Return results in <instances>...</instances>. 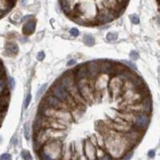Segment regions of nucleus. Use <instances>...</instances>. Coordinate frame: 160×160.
I'll list each match as a JSON object with an SVG mask.
<instances>
[{"label":"nucleus","instance_id":"obj_9","mask_svg":"<svg viewBox=\"0 0 160 160\" xmlns=\"http://www.w3.org/2000/svg\"><path fill=\"white\" fill-rule=\"evenodd\" d=\"M86 66H87L88 71H89V79L95 81L96 78L99 76L101 73V64L100 60H92L86 62Z\"/></svg>","mask_w":160,"mask_h":160},{"label":"nucleus","instance_id":"obj_15","mask_svg":"<svg viewBox=\"0 0 160 160\" xmlns=\"http://www.w3.org/2000/svg\"><path fill=\"white\" fill-rule=\"evenodd\" d=\"M16 0H0V10H1V17L6 15L13 8Z\"/></svg>","mask_w":160,"mask_h":160},{"label":"nucleus","instance_id":"obj_2","mask_svg":"<svg viewBox=\"0 0 160 160\" xmlns=\"http://www.w3.org/2000/svg\"><path fill=\"white\" fill-rule=\"evenodd\" d=\"M124 83L125 81L119 75L111 76L109 85H108V89L110 91L111 95H112L113 100L119 99L122 96V94L124 93Z\"/></svg>","mask_w":160,"mask_h":160},{"label":"nucleus","instance_id":"obj_18","mask_svg":"<svg viewBox=\"0 0 160 160\" xmlns=\"http://www.w3.org/2000/svg\"><path fill=\"white\" fill-rule=\"evenodd\" d=\"M118 39V33H113V32H110L107 34L106 36V40L109 42H114L117 41Z\"/></svg>","mask_w":160,"mask_h":160},{"label":"nucleus","instance_id":"obj_14","mask_svg":"<svg viewBox=\"0 0 160 160\" xmlns=\"http://www.w3.org/2000/svg\"><path fill=\"white\" fill-rule=\"evenodd\" d=\"M74 70H75L76 80L82 79V78H89V71H88L87 66H86V63L79 64Z\"/></svg>","mask_w":160,"mask_h":160},{"label":"nucleus","instance_id":"obj_13","mask_svg":"<svg viewBox=\"0 0 160 160\" xmlns=\"http://www.w3.org/2000/svg\"><path fill=\"white\" fill-rule=\"evenodd\" d=\"M36 25H37V21L35 19L25 22V24H24V26L22 28L23 34L25 36H31L32 34H34L36 30Z\"/></svg>","mask_w":160,"mask_h":160},{"label":"nucleus","instance_id":"obj_8","mask_svg":"<svg viewBox=\"0 0 160 160\" xmlns=\"http://www.w3.org/2000/svg\"><path fill=\"white\" fill-rule=\"evenodd\" d=\"M150 122V118L148 114L145 113H138L135 116V120L133 122V127L138 128L140 131H145L146 128L148 127Z\"/></svg>","mask_w":160,"mask_h":160},{"label":"nucleus","instance_id":"obj_37","mask_svg":"<svg viewBox=\"0 0 160 160\" xmlns=\"http://www.w3.org/2000/svg\"><path fill=\"white\" fill-rule=\"evenodd\" d=\"M19 41L22 42V44H24V42H28V39H27V38H20V39H19Z\"/></svg>","mask_w":160,"mask_h":160},{"label":"nucleus","instance_id":"obj_38","mask_svg":"<svg viewBox=\"0 0 160 160\" xmlns=\"http://www.w3.org/2000/svg\"><path fill=\"white\" fill-rule=\"evenodd\" d=\"M156 23H157V25L160 27V17H157L156 18Z\"/></svg>","mask_w":160,"mask_h":160},{"label":"nucleus","instance_id":"obj_29","mask_svg":"<svg viewBox=\"0 0 160 160\" xmlns=\"http://www.w3.org/2000/svg\"><path fill=\"white\" fill-rule=\"evenodd\" d=\"M90 140H91V142L93 143L95 146L98 147V141H97V137H96V134H92L91 137H90Z\"/></svg>","mask_w":160,"mask_h":160},{"label":"nucleus","instance_id":"obj_7","mask_svg":"<svg viewBox=\"0 0 160 160\" xmlns=\"http://www.w3.org/2000/svg\"><path fill=\"white\" fill-rule=\"evenodd\" d=\"M110 76L107 73H100L99 76H98L95 80V94L102 92L104 90H106L108 88L109 81H110Z\"/></svg>","mask_w":160,"mask_h":160},{"label":"nucleus","instance_id":"obj_20","mask_svg":"<svg viewBox=\"0 0 160 160\" xmlns=\"http://www.w3.org/2000/svg\"><path fill=\"white\" fill-rule=\"evenodd\" d=\"M122 62H124L128 68H131V69H132V70H137L138 69V67H137V65H135L133 62H132V60H122Z\"/></svg>","mask_w":160,"mask_h":160},{"label":"nucleus","instance_id":"obj_36","mask_svg":"<svg viewBox=\"0 0 160 160\" xmlns=\"http://www.w3.org/2000/svg\"><path fill=\"white\" fill-rule=\"evenodd\" d=\"M17 141H18V139H17V137L15 135V137H14L13 138H12V143H13V144L16 146V145H17Z\"/></svg>","mask_w":160,"mask_h":160},{"label":"nucleus","instance_id":"obj_22","mask_svg":"<svg viewBox=\"0 0 160 160\" xmlns=\"http://www.w3.org/2000/svg\"><path fill=\"white\" fill-rule=\"evenodd\" d=\"M130 20L132 24H134V25H138V24H139L140 20H139V17L138 15L135 14H132V15H130Z\"/></svg>","mask_w":160,"mask_h":160},{"label":"nucleus","instance_id":"obj_3","mask_svg":"<svg viewBox=\"0 0 160 160\" xmlns=\"http://www.w3.org/2000/svg\"><path fill=\"white\" fill-rule=\"evenodd\" d=\"M50 93L52 94L53 96H55L57 98H58L59 100L65 102L66 104H67V101L69 100V98L71 96L69 91L60 83L59 80H58V81H55L53 83L52 88L50 89Z\"/></svg>","mask_w":160,"mask_h":160},{"label":"nucleus","instance_id":"obj_26","mask_svg":"<svg viewBox=\"0 0 160 160\" xmlns=\"http://www.w3.org/2000/svg\"><path fill=\"white\" fill-rule=\"evenodd\" d=\"M47 84H45V85H42V87H41V89L39 90V92H38V94H37V97H38V98H40L42 94H44L45 93V92L44 91H46V88H47Z\"/></svg>","mask_w":160,"mask_h":160},{"label":"nucleus","instance_id":"obj_32","mask_svg":"<svg viewBox=\"0 0 160 160\" xmlns=\"http://www.w3.org/2000/svg\"><path fill=\"white\" fill-rule=\"evenodd\" d=\"M132 157V150H130V151H128L126 154L122 156V158L124 159H131Z\"/></svg>","mask_w":160,"mask_h":160},{"label":"nucleus","instance_id":"obj_40","mask_svg":"<svg viewBox=\"0 0 160 160\" xmlns=\"http://www.w3.org/2000/svg\"><path fill=\"white\" fill-rule=\"evenodd\" d=\"M21 2H22V4L24 5V4H25V2H26V0H21Z\"/></svg>","mask_w":160,"mask_h":160},{"label":"nucleus","instance_id":"obj_27","mask_svg":"<svg viewBox=\"0 0 160 160\" xmlns=\"http://www.w3.org/2000/svg\"><path fill=\"white\" fill-rule=\"evenodd\" d=\"M8 86H9V88L11 90L14 89V87H15V81H14V79L12 78V77H9L8 78Z\"/></svg>","mask_w":160,"mask_h":160},{"label":"nucleus","instance_id":"obj_12","mask_svg":"<svg viewBox=\"0 0 160 160\" xmlns=\"http://www.w3.org/2000/svg\"><path fill=\"white\" fill-rule=\"evenodd\" d=\"M4 52L7 57H11V58L16 57L18 52H19V48H18V46L15 44V42H6V45H5Z\"/></svg>","mask_w":160,"mask_h":160},{"label":"nucleus","instance_id":"obj_16","mask_svg":"<svg viewBox=\"0 0 160 160\" xmlns=\"http://www.w3.org/2000/svg\"><path fill=\"white\" fill-rule=\"evenodd\" d=\"M100 64H101V73H107L110 75L111 70H112L113 66H114V61L111 60H100Z\"/></svg>","mask_w":160,"mask_h":160},{"label":"nucleus","instance_id":"obj_6","mask_svg":"<svg viewBox=\"0 0 160 160\" xmlns=\"http://www.w3.org/2000/svg\"><path fill=\"white\" fill-rule=\"evenodd\" d=\"M60 83L62 84L64 87L68 90L71 86H73L74 84H76V77H75V70L74 69H70L68 71L64 72L62 75L60 76V78L58 79Z\"/></svg>","mask_w":160,"mask_h":160},{"label":"nucleus","instance_id":"obj_23","mask_svg":"<svg viewBox=\"0 0 160 160\" xmlns=\"http://www.w3.org/2000/svg\"><path fill=\"white\" fill-rule=\"evenodd\" d=\"M21 156H22L23 159H25V160H31V159H32V156H31L30 152L28 150H25V149L21 151Z\"/></svg>","mask_w":160,"mask_h":160},{"label":"nucleus","instance_id":"obj_28","mask_svg":"<svg viewBox=\"0 0 160 160\" xmlns=\"http://www.w3.org/2000/svg\"><path fill=\"white\" fill-rule=\"evenodd\" d=\"M69 34H70L72 37H77V36L79 35V31H78L76 28H72V29H70V31H69Z\"/></svg>","mask_w":160,"mask_h":160},{"label":"nucleus","instance_id":"obj_19","mask_svg":"<svg viewBox=\"0 0 160 160\" xmlns=\"http://www.w3.org/2000/svg\"><path fill=\"white\" fill-rule=\"evenodd\" d=\"M107 151L105 148H102V147H97V152H96V155H97V159H103V157L107 154Z\"/></svg>","mask_w":160,"mask_h":160},{"label":"nucleus","instance_id":"obj_33","mask_svg":"<svg viewBox=\"0 0 160 160\" xmlns=\"http://www.w3.org/2000/svg\"><path fill=\"white\" fill-rule=\"evenodd\" d=\"M1 160H9V159H11V155L9 154V153H4V154H2L1 155Z\"/></svg>","mask_w":160,"mask_h":160},{"label":"nucleus","instance_id":"obj_17","mask_svg":"<svg viewBox=\"0 0 160 160\" xmlns=\"http://www.w3.org/2000/svg\"><path fill=\"white\" fill-rule=\"evenodd\" d=\"M83 42H84V45H86L87 47H93L95 45V39L92 35L85 34L83 36Z\"/></svg>","mask_w":160,"mask_h":160},{"label":"nucleus","instance_id":"obj_11","mask_svg":"<svg viewBox=\"0 0 160 160\" xmlns=\"http://www.w3.org/2000/svg\"><path fill=\"white\" fill-rule=\"evenodd\" d=\"M102 7H105L107 9L113 10L116 12H119L122 8V4L119 2V0H101Z\"/></svg>","mask_w":160,"mask_h":160},{"label":"nucleus","instance_id":"obj_31","mask_svg":"<svg viewBox=\"0 0 160 160\" xmlns=\"http://www.w3.org/2000/svg\"><path fill=\"white\" fill-rule=\"evenodd\" d=\"M32 19H34V16H33V15H26V16H24V17L22 18L21 22H27V21L32 20Z\"/></svg>","mask_w":160,"mask_h":160},{"label":"nucleus","instance_id":"obj_24","mask_svg":"<svg viewBox=\"0 0 160 160\" xmlns=\"http://www.w3.org/2000/svg\"><path fill=\"white\" fill-rule=\"evenodd\" d=\"M130 58H131V60L134 61V60H138L139 58V54L138 52H135V51H132L130 52Z\"/></svg>","mask_w":160,"mask_h":160},{"label":"nucleus","instance_id":"obj_34","mask_svg":"<svg viewBox=\"0 0 160 160\" xmlns=\"http://www.w3.org/2000/svg\"><path fill=\"white\" fill-rule=\"evenodd\" d=\"M66 65L68 66V67H71V66H73V65H76V60L75 59H70L68 62L66 63Z\"/></svg>","mask_w":160,"mask_h":160},{"label":"nucleus","instance_id":"obj_30","mask_svg":"<svg viewBox=\"0 0 160 160\" xmlns=\"http://www.w3.org/2000/svg\"><path fill=\"white\" fill-rule=\"evenodd\" d=\"M37 59H38L39 61H42V59H45V52H40L38 54H37Z\"/></svg>","mask_w":160,"mask_h":160},{"label":"nucleus","instance_id":"obj_10","mask_svg":"<svg viewBox=\"0 0 160 160\" xmlns=\"http://www.w3.org/2000/svg\"><path fill=\"white\" fill-rule=\"evenodd\" d=\"M83 149H84L85 158H87L88 160H95V159H97V155H96L97 146H95L93 143H92L90 139L84 140Z\"/></svg>","mask_w":160,"mask_h":160},{"label":"nucleus","instance_id":"obj_35","mask_svg":"<svg viewBox=\"0 0 160 160\" xmlns=\"http://www.w3.org/2000/svg\"><path fill=\"white\" fill-rule=\"evenodd\" d=\"M147 156H148L149 158H153L155 156V150H149L148 151V153H147Z\"/></svg>","mask_w":160,"mask_h":160},{"label":"nucleus","instance_id":"obj_5","mask_svg":"<svg viewBox=\"0 0 160 160\" xmlns=\"http://www.w3.org/2000/svg\"><path fill=\"white\" fill-rule=\"evenodd\" d=\"M44 100L48 106L52 107L54 109H58V110H70L69 106L63 101L59 100L58 98H57L55 96H53L52 94L48 93L46 95V97H44Z\"/></svg>","mask_w":160,"mask_h":160},{"label":"nucleus","instance_id":"obj_39","mask_svg":"<svg viewBox=\"0 0 160 160\" xmlns=\"http://www.w3.org/2000/svg\"><path fill=\"white\" fill-rule=\"evenodd\" d=\"M127 1H128V0H119V2L122 5V4H124V3H127Z\"/></svg>","mask_w":160,"mask_h":160},{"label":"nucleus","instance_id":"obj_4","mask_svg":"<svg viewBox=\"0 0 160 160\" xmlns=\"http://www.w3.org/2000/svg\"><path fill=\"white\" fill-rule=\"evenodd\" d=\"M118 12L107 9L105 7H102L101 10H99V13L96 18V23L100 24V25H104V24L111 23L113 20H115L117 16H118Z\"/></svg>","mask_w":160,"mask_h":160},{"label":"nucleus","instance_id":"obj_1","mask_svg":"<svg viewBox=\"0 0 160 160\" xmlns=\"http://www.w3.org/2000/svg\"><path fill=\"white\" fill-rule=\"evenodd\" d=\"M63 147L61 139H51L37 152L41 159L52 160L62 157Z\"/></svg>","mask_w":160,"mask_h":160},{"label":"nucleus","instance_id":"obj_21","mask_svg":"<svg viewBox=\"0 0 160 160\" xmlns=\"http://www.w3.org/2000/svg\"><path fill=\"white\" fill-rule=\"evenodd\" d=\"M24 134H25V138L27 140L30 138V127H29V122H26L24 125Z\"/></svg>","mask_w":160,"mask_h":160},{"label":"nucleus","instance_id":"obj_25","mask_svg":"<svg viewBox=\"0 0 160 160\" xmlns=\"http://www.w3.org/2000/svg\"><path fill=\"white\" fill-rule=\"evenodd\" d=\"M31 100H32V95H31L30 93L27 95L26 97V99H25V102H24V109H27L30 105V103H31Z\"/></svg>","mask_w":160,"mask_h":160}]
</instances>
